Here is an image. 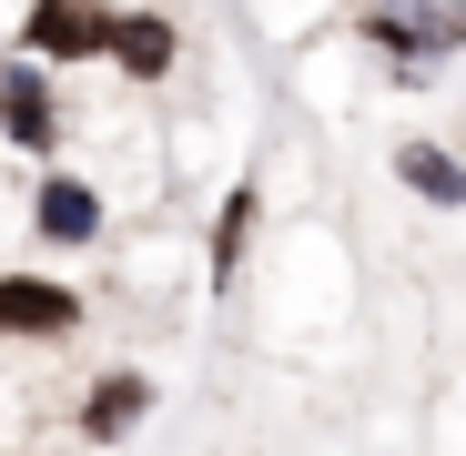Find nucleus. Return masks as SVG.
Segmentation results:
<instances>
[{
  "instance_id": "obj_1",
  "label": "nucleus",
  "mask_w": 466,
  "mask_h": 456,
  "mask_svg": "<svg viewBox=\"0 0 466 456\" xmlns=\"http://www.w3.org/2000/svg\"><path fill=\"white\" fill-rule=\"evenodd\" d=\"M365 41L406 71V82H426L436 61L466 51V0H365Z\"/></svg>"
},
{
  "instance_id": "obj_2",
  "label": "nucleus",
  "mask_w": 466,
  "mask_h": 456,
  "mask_svg": "<svg viewBox=\"0 0 466 456\" xmlns=\"http://www.w3.org/2000/svg\"><path fill=\"white\" fill-rule=\"evenodd\" d=\"M21 51L31 61H102L112 51V0H31L21 11Z\"/></svg>"
},
{
  "instance_id": "obj_3",
  "label": "nucleus",
  "mask_w": 466,
  "mask_h": 456,
  "mask_svg": "<svg viewBox=\"0 0 466 456\" xmlns=\"http://www.w3.org/2000/svg\"><path fill=\"white\" fill-rule=\"evenodd\" d=\"M0 142L11 152H41L51 163V142H61V92H51V61H0Z\"/></svg>"
},
{
  "instance_id": "obj_4",
  "label": "nucleus",
  "mask_w": 466,
  "mask_h": 456,
  "mask_svg": "<svg viewBox=\"0 0 466 456\" xmlns=\"http://www.w3.org/2000/svg\"><path fill=\"white\" fill-rule=\"evenodd\" d=\"M122 82H173V61H183V31L173 11H112V51H102Z\"/></svg>"
},
{
  "instance_id": "obj_5",
  "label": "nucleus",
  "mask_w": 466,
  "mask_h": 456,
  "mask_svg": "<svg viewBox=\"0 0 466 456\" xmlns=\"http://www.w3.org/2000/svg\"><path fill=\"white\" fill-rule=\"evenodd\" d=\"M82 325V294L71 284H51V274H0V335H71Z\"/></svg>"
},
{
  "instance_id": "obj_6",
  "label": "nucleus",
  "mask_w": 466,
  "mask_h": 456,
  "mask_svg": "<svg viewBox=\"0 0 466 456\" xmlns=\"http://www.w3.org/2000/svg\"><path fill=\"white\" fill-rule=\"evenodd\" d=\"M31 234H41V244H102V193H92L82 173H41Z\"/></svg>"
},
{
  "instance_id": "obj_7",
  "label": "nucleus",
  "mask_w": 466,
  "mask_h": 456,
  "mask_svg": "<svg viewBox=\"0 0 466 456\" xmlns=\"http://www.w3.org/2000/svg\"><path fill=\"white\" fill-rule=\"evenodd\" d=\"M385 163H396V183L416 193V203H436V213H466V163L446 142H426V132H406L396 152H385Z\"/></svg>"
},
{
  "instance_id": "obj_8",
  "label": "nucleus",
  "mask_w": 466,
  "mask_h": 456,
  "mask_svg": "<svg viewBox=\"0 0 466 456\" xmlns=\"http://www.w3.org/2000/svg\"><path fill=\"white\" fill-rule=\"evenodd\" d=\"M142 406H152V386H142V375H102V386H92V406H82V436H92V446H112L122 426H142Z\"/></svg>"
},
{
  "instance_id": "obj_9",
  "label": "nucleus",
  "mask_w": 466,
  "mask_h": 456,
  "mask_svg": "<svg viewBox=\"0 0 466 456\" xmlns=\"http://www.w3.org/2000/svg\"><path fill=\"white\" fill-rule=\"evenodd\" d=\"M254 213H264V193H254V173L223 193V213H213V284H233V264H244V244H254Z\"/></svg>"
},
{
  "instance_id": "obj_10",
  "label": "nucleus",
  "mask_w": 466,
  "mask_h": 456,
  "mask_svg": "<svg viewBox=\"0 0 466 456\" xmlns=\"http://www.w3.org/2000/svg\"><path fill=\"white\" fill-rule=\"evenodd\" d=\"M355 11H365V0H355Z\"/></svg>"
}]
</instances>
